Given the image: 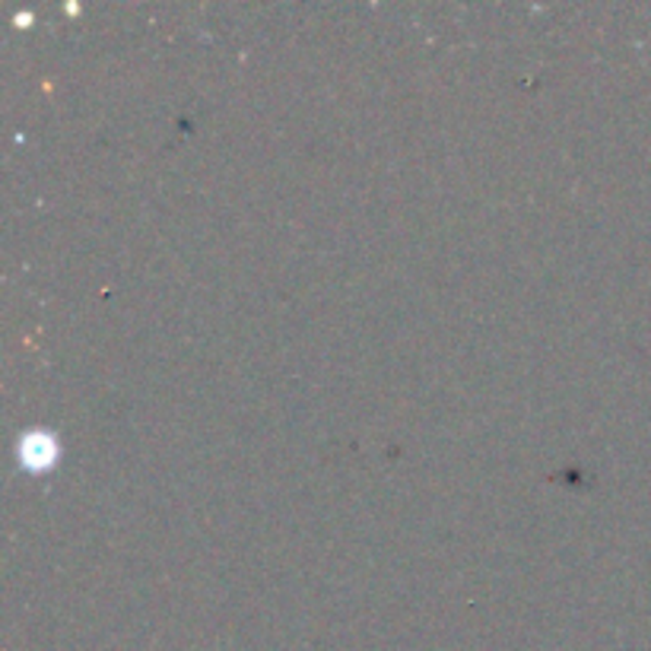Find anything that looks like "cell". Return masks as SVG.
Here are the masks:
<instances>
[{
    "mask_svg": "<svg viewBox=\"0 0 651 651\" xmlns=\"http://www.w3.org/2000/svg\"><path fill=\"white\" fill-rule=\"evenodd\" d=\"M23 455H29L26 461L29 465H48L55 458V442H48L45 435H33L26 445H23Z\"/></svg>",
    "mask_w": 651,
    "mask_h": 651,
    "instance_id": "cell-1",
    "label": "cell"
}]
</instances>
